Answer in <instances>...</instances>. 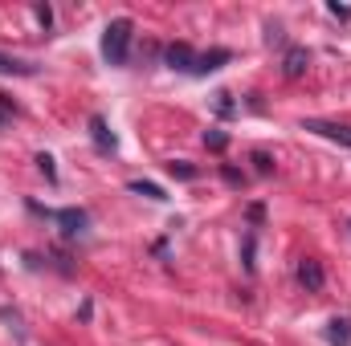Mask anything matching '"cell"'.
<instances>
[{
	"label": "cell",
	"mask_w": 351,
	"mask_h": 346,
	"mask_svg": "<svg viewBox=\"0 0 351 346\" xmlns=\"http://www.w3.org/2000/svg\"><path fill=\"white\" fill-rule=\"evenodd\" d=\"M131 33H135V25H131L127 16H114V21L102 29V57H106V66H127Z\"/></svg>",
	"instance_id": "cell-1"
},
{
	"label": "cell",
	"mask_w": 351,
	"mask_h": 346,
	"mask_svg": "<svg viewBox=\"0 0 351 346\" xmlns=\"http://www.w3.org/2000/svg\"><path fill=\"white\" fill-rule=\"evenodd\" d=\"M302 131H315V135H323V139H331V143H343V147H351V127H348V122L306 118V122H302Z\"/></svg>",
	"instance_id": "cell-2"
},
{
	"label": "cell",
	"mask_w": 351,
	"mask_h": 346,
	"mask_svg": "<svg viewBox=\"0 0 351 346\" xmlns=\"http://www.w3.org/2000/svg\"><path fill=\"white\" fill-rule=\"evenodd\" d=\"M49 216L62 224L66 237H82V232H86V212H82V208H62V212H49Z\"/></svg>",
	"instance_id": "cell-3"
},
{
	"label": "cell",
	"mask_w": 351,
	"mask_h": 346,
	"mask_svg": "<svg viewBox=\"0 0 351 346\" xmlns=\"http://www.w3.org/2000/svg\"><path fill=\"white\" fill-rule=\"evenodd\" d=\"M196 62H200V53L192 45H172L168 49V66L180 70V74H196Z\"/></svg>",
	"instance_id": "cell-4"
},
{
	"label": "cell",
	"mask_w": 351,
	"mask_h": 346,
	"mask_svg": "<svg viewBox=\"0 0 351 346\" xmlns=\"http://www.w3.org/2000/svg\"><path fill=\"white\" fill-rule=\"evenodd\" d=\"M90 135H94V147H98L102 155H110V151L119 147V139H114V135L106 131V118H98V114L90 118Z\"/></svg>",
	"instance_id": "cell-5"
},
{
	"label": "cell",
	"mask_w": 351,
	"mask_h": 346,
	"mask_svg": "<svg viewBox=\"0 0 351 346\" xmlns=\"http://www.w3.org/2000/svg\"><path fill=\"white\" fill-rule=\"evenodd\" d=\"M298 281H302L311 293H319V289H323V265H319L315 257H306L302 265H298Z\"/></svg>",
	"instance_id": "cell-6"
},
{
	"label": "cell",
	"mask_w": 351,
	"mask_h": 346,
	"mask_svg": "<svg viewBox=\"0 0 351 346\" xmlns=\"http://www.w3.org/2000/svg\"><path fill=\"white\" fill-rule=\"evenodd\" d=\"M0 74H4V78H33V74H37V66H29V62H21V57L0 53Z\"/></svg>",
	"instance_id": "cell-7"
},
{
	"label": "cell",
	"mask_w": 351,
	"mask_h": 346,
	"mask_svg": "<svg viewBox=\"0 0 351 346\" xmlns=\"http://www.w3.org/2000/svg\"><path fill=\"white\" fill-rule=\"evenodd\" d=\"M306 66H311V53H306V49H290L286 62H282V74H286V78H298Z\"/></svg>",
	"instance_id": "cell-8"
},
{
	"label": "cell",
	"mask_w": 351,
	"mask_h": 346,
	"mask_svg": "<svg viewBox=\"0 0 351 346\" xmlns=\"http://www.w3.org/2000/svg\"><path fill=\"white\" fill-rule=\"evenodd\" d=\"M229 62V49H213V53H200V62H196V74H213V70H221Z\"/></svg>",
	"instance_id": "cell-9"
},
{
	"label": "cell",
	"mask_w": 351,
	"mask_h": 346,
	"mask_svg": "<svg viewBox=\"0 0 351 346\" xmlns=\"http://www.w3.org/2000/svg\"><path fill=\"white\" fill-rule=\"evenodd\" d=\"M327 338H331V346H348L351 343V322H348V318H331Z\"/></svg>",
	"instance_id": "cell-10"
},
{
	"label": "cell",
	"mask_w": 351,
	"mask_h": 346,
	"mask_svg": "<svg viewBox=\"0 0 351 346\" xmlns=\"http://www.w3.org/2000/svg\"><path fill=\"white\" fill-rule=\"evenodd\" d=\"M127 187H131L135 196H147V200H168V196H164V187H156V183H143V179H131Z\"/></svg>",
	"instance_id": "cell-11"
},
{
	"label": "cell",
	"mask_w": 351,
	"mask_h": 346,
	"mask_svg": "<svg viewBox=\"0 0 351 346\" xmlns=\"http://www.w3.org/2000/svg\"><path fill=\"white\" fill-rule=\"evenodd\" d=\"M168 172H172L176 179H196V168H192L188 159H172V163H168Z\"/></svg>",
	"instance_id": "cell-12"
},
{
	"label": "cell",
	"mask_w": 351,
	"mask_h": 346,
	"mask_svg": "<svg viewBox=\"0 0 351 346\" xmlns=\"http://www.w3.org/2000/svg\"><path fill=\"white\" fill-rule=\"evenodd\" d=\"M204 143H208L213 151H225V143H229V139H225L221 131H213V135H204Z\"/></svg>",
	"instance_id": "cell-13"
},
{
	"label": "cell",
	"mask_w": 351,
	"mask_h": 346,
	"mask_svg": "<svg viewBox=\"0 0 351 346\" xmlns=\"http://www.w3.org/2000/svg\"><path fill=\"white\" fill-rule=\"evenodd\" d=\"M12 114H16V106H12V102L0 94V127H4V118H12Z\"/></svg>",
	"instance_id": "cell-14"
},
{
	"label": "cell",
	"mask_w": 351,
	"mask_h": 346,
	"mask_svg": "<svg viewBox=\"0 0 351 346\" xmlns=\"http://www.w3.org/2000/svg\"><path fill=\"white\" fill-rule=\"evenodd\" d=\"M37 163H41V172L49 175V179H58V172H53V159H49V155H37Z\"/></svg>",
	"instance_id": "cell-15"
}]
</instances>
